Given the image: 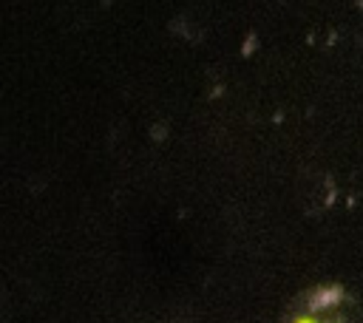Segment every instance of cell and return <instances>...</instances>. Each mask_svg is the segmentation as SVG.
I'll return each instance as SVG.
<instances>
[{
    "label": "cell",
    "mask_w": 363,
    "mask_h": 323,
    "mask_svg": "<svg viewBox=\"0 0 363 323\" xmlns=\"http://www.w3.org/2000/svg\"><path fill=\"white\" fill-rule=\"evenodd\" d=\"M298 323H315V320H298Z\"/></svg>",
    "instance_id": "obj_1"
}]
</instances>
